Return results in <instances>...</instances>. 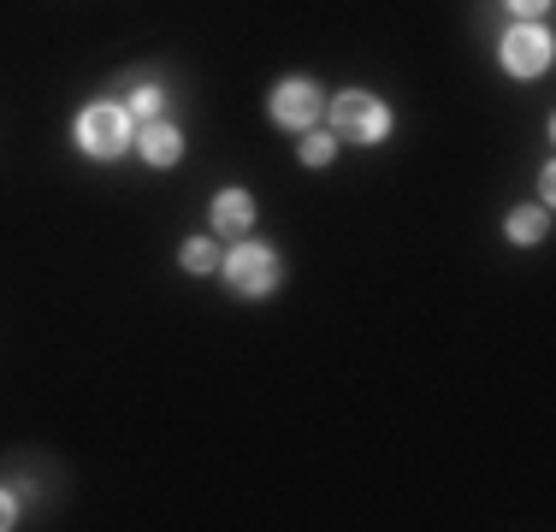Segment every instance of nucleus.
Here are the masks:
<instances>
[{
	"mask_svg": "<svg viewBox=\"0 0 556 532\" xmlns=\"http://www.w3.org/2000/svg\"><path fill=\"white\" fill-rule=\"evenodd\" d=\"M332 125H338L343 142H386L391 113H386V101H379V96L350 89V96H338V106H332Z\"/></svg>",
	"mask_w": 556,
	"mask_h": 532,
	"instance_id": "obj_1",
	"label": "nucleus"
},
{
	"mask_svg": "<svg viewBox=\"0 0 556 532\" xmlns=\"http://www.w3.org/2000/svg\"><path fill=\"white\" fill-rule=\"evenodd\" d=\"M77 142H84L89 154L108 160V154H118L130 142V118L118 113V106H89V113L77 118Z\"/></svg>",
	"mask_w": 556,
	"mask_h": 532,
	"instance_id": "obj_2",
	"label": "nucleus"
},
{
	"mask_svg": "<svg viewBox=\"0 0 556 532\" xmlns=\"http://www.w3.org/2000/svg\"><path fill=\"white\" fill-rule=\"evenodd\" d=\"M225 278H231L243 296H267V290L278 284V261H273V249H255V243H243L231 261H225Z\"/></svg>",
	"mask_w": 556,
	"mask_h": 532,
	"instance_id": "obj_3",
	"label": "nucleus"
},
{
	"mask_svg": "<svg viewBox=\"0 0 556 532\" xmlns=\"http://www.w3.org/2000/svg\"><path fill=\"white\" fill-rule=\"evenodd\" d=\"M503 65H509L515 77H533L551 65V36L533 30V24H515L509 36H503Z\"/></svg>",
	"mask_w": 556,
	"mask_h": 532,
	"instance_id": "obj_4",
	"label": "nucleus"
},
{
	"mask_svg": "<svg viewBox=\"0 0 556 532\" xmlns=\"http://www.w3.org/2000/svg\"><path fill=\"white\" fill-rule=\"evenodd\" d=\"M314 113H320V89H314V84L290 77V84L273 89V118H278V125H308Z\"/></svg>",
	"mask_w": 556,
	"mask_h": 532,
	"instance_id": "obj_5",
	"label": "nucleus"
},
{
	"mask_svg": "<svg viewBox=\"0 0 556 532\" xmlns=\"http://www.w3.org/2000/svg\"><path fill=\"white\" fill-rule=\"evenodd\" d=\"M249 219H255V202H249L243 190H225L219 202H214V231L219 237H243Z\"/></svg>",
	"mask_w": 556,
	"mask_h": 532,
	"instance_id": "obj_6",
	"label": "nucleus"
},
{
	"mask_svg": "<svg viewBox=\"0 0 556 532\" xmlns=\"http://www.w3.org/2000/svg\"><path fill=\"white\" fill-rule=\"evenodd\" d=\"M184 154V137L172 125H142V160H154V166H172V160Z\"/></svg>",
	"mask_w": 556,
	"mask_h": 532,
	"instance_id": "obj_7",
	"label": "nucleus"
},
{
	"mask_svg": "<svg viewBox=\"0 0 556 532\" xmlns=\"http://www.w3.org/2000/svg\"><path fill=\"white\" fill-rule=\"evenodd\" d=\"M509 237H515V243H539V237H545V213H539V207H515L509 213Z\"/></svg>",
	"mask_w": 556,
	"mask_h": 532,
	"instance_id": "obj_8",
	"label": "nucleus"
},
{
	"mask_svg": "<svg viewBox=\"0 0 556 532\" xmlns=\"http://www.w3.org/2000/svg\"><path fill=\"white\" fill-rule=\"evenodd\" d=\"M214 261H219L214 243H190V249H184V266H190V273H207Z\"/></svg>",
	"mask_w": 556,
	"mask_h": 532,
	"instance_id": "obj_9",
	"label": "nucleus"
},
{
	"mask_svg": "<svg viewBox=\"0 0 556 532\" xmlns=\"http://www.w3.org/2000/svg\"><path fill=\"white\" fill-rule=\"evenodd\" d=\"M130 113L154 118V113H161V89H137V96H130Z\"/></svg>",
	"mask_w": 556,
	"mask_h": 532,
	"instance_id": "obj_10",
	"label": "nucleus"
},
{
	"mask_svg": "<svg viewBox=\"0 0 556 532\" xmlns=\"http://www.w3.org/2000/svg\"><path fill=\"white\" fill-rule=\"evenodd\" d=\"M302 160H308V166H326V160H332V137H308L302 142Z\"/></svg>",
	"mask_w": 556,
	"mask_h": 532,
	"instance_id": "obj_11",
	"label": "nucleus"
},
{
	"mask_svg": "<svg viewBox=\"0 0 556 532\" xmlns=\"http://www.w3.org/2000/svg\"><path fill=\"white\" fill-rule=\"evenodd\" d=\"M509 7H515V12H521V18H533V12H545V7H551V0H509Z\"/></svg>",
	"mask_w": 556,
	"mask_h": 532,
	"instance_id": "obj_12",
	"label": "nucleus"
},
{
	"mask_svg": "<svg viewBox=\"0 0 556 532\" xmlns=\"http://www.w3.org/2000/svg\"><path fill=\"white\" fill-rule=\"evenodd\" d=\"M0 527H12V497L0 491Z\"/></svg>",
	"mask_w": 556,
	"mask_h": 532,
	"instance_id": "obj_13",
	"label": "nucleus"
}]
</instances>
